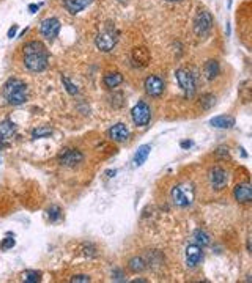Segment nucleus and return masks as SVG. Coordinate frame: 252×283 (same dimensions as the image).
<instances>
[{"label":"nucleus","mask_w":252,"mask_h":283,"mask_svg":"<svg viewBox=\"0 0 252 283\" xmlns=\"http://www.w3.org/2000/svg\"><path fill=\"white\" fill-rule=\"evenodd\" d=\"M128 269L133 272V274H139V272H144L147 269V261L142 256H134L129 260Z\"/></svg>","instance_id":"4be33fe9"},{"label":"nucleus","mask_w":252,"mask_h":283,"mask_svg":"<svg viewBox=\"0 0 252 283\" xmlns=\"http://www.w3.org/2000/svg\"><path fill=\"white\" fill-rule=\"evenodd\" d=\"M233 197L238 203H243L247 204L252 202V189H250V184L249 182H243V184H238L233 190Z\"/></svg>","instance_id":"dca6fc26"},{"label":"nucleus","mask_w":252,"mask_h":283,"mask_svg":"<svg viewBox=\"0 0 252 283\" xmlns=\"http://www.w3.org/2000/svg\"><path fill=\"white\" fill-rule=\"evenodd\" d=\"M15 134H16L15 123H12L10 120H4V122L0 123V150L12 144Z\"/></svg>","instance_id":"f8f14e48"},{"label":"nucleus","mask_w":252,"mask_h":283,"mask_svg":"<svg viewBox=\"0 0 252 283\" xmlns=\"http://www.w3.org/2000/svg\"><path fill=\"white\" fill-rule=\"evenodd\" d=\"M48 219L52 224H56L62 219V210L59 208V206H51V208L48 210Z\"/></svg>","instance_id":"a878e982"},{"label":"nucleus","mask_w":252,"mask_h":283,"mask_svg":"<svg viewBox=\"0 0 252 283\" xmlns=\"http://www.w3.org/2000/svg\"><path fill=\"white\" fill-rule=\"evenodd\" d=\"M151 153V146L150 145H142L139 146V150L136 151V154H134V159H133V164L134 167H142L147 162L148 156Z\"/></svg>","instance_id":"6ab92c4d"},{"label":"nucleus","mask_w":252,"mask_h":283,"mask_svg":"<svg viewBox=\"0 0 252 283\" xmlns=\"http://www.w3.org/2000/svg\"><path fill=\"white\" fill-rule=\"evenodd\" d=\"M219 71H221V68H219V63L216 60H208L203 66V74L208 80H214L219 76Z\"/></svg>","instance_id":"412c9836"},{"label":"nucleus","mask_w":252,"mask_h":283,"mask_svg":"<svg viewBox=\"0 0 252 283\" xmlns=\"http://www.w3.org/2000/svg\"><path fill=\"white\" fill-rule=\"evenodd\" d=\"M23 280L27 282V283H37L41 280V274L37 270H26L23 274Z\"/></svg>","instance_id":"bb28decb"},{"label":"nucleus","mask_w":252,"mask_h":283,"mask_svg":"<svg viewBox=\"0 0 252 283\" xmlns=\"http://www.w3.org/2000/svg\"><path fill=\"white\" fill-rule=\"evenodd\" d=\"M175 78H177V82L180 85V88L184 92V96L186 98H192L194 93H195V79L194 76L186 71V70H178L175 72Z\"/></svg>","instance_id":"0eeeda50"},{"label":"nucleus","mask_w":252,"mask_h":283,"mask_svg":"<svg viewBox=\"0 0 252 283\" xmlns=\"http://www.w3.org/2000/svg\"><path fill=\"white\" fill-rule=\"evenodd\" d=\"M194 239H195L197 246H202V247L210 246V242H211L210 236H208V233L203 232V230H197V232L194 233Z\"/></svg>","instance_id":"b1692460"},{"label":"nucleus","mask_w":252,"mask_h":283,"mask_svg":"<svg viewBox=\"0 0 252 283\" xmlns=\"http://www.w3.org/2000/svg\"><path fill=\"white\" fill-rule=\"evenodd\" d=\"M40 34L43 38H46L48 41H54L59 34H60V20L56 18H48L40 24Z\"/></svg>","instance_id":"6e6552de"},{"label":"nucleus","mask_w":252,"mask_h":283,"mask_svg":"<svg viewBox=\"0 0 252 283\" xmlns=\"http://www.w3.org/2000/svg\"><path fill=\"white\" fill-rule=\"evenodd\" d=\"M16 30H18V26H13L12 28H10V30H8V38H15Z\"/></svg>","instance_id":"7c9ffc66"},{"label":"nucleus","mask_w":252,"mask_h":283,"mask_svg":"<svg viewBox=\"0 0 252 283\" xmlns=\"http://www.w3.org/2000/svg\"><path fill=\"white\" fill-rule=\"evenodd\" d=\"M107 137L112 142H117V144H123L129 138V129L123 123H117L107 130Z\"/></svg>","instance_id":"ddd939ff"},{"label":"nucleus","mask_w":252,"mask_h":283,"mask_svg":"<svg viewBox=\"0 0 252 283\" xmlns=\"http://www.w3.org/2000/svg\"><path fill=\"white\" fill-rule=\"evenodd\" d=\"M29 10H30L32 13H34V12H37V10H38V6H37V5H30V6H29Z\"/></svg>","instance_id":"72a5a7b5"},{"label":"nucleus","mask_w":252,"mask_h":283,"mask_svg":"<svg viewBox=\"0 0 252 283\" xmlns=\"http://www.w3.org/2000/svg\"><path fill=\"white\" fill-rule=\"evenodd\" d=\"M92 278L89 277V276H74L73 278H71V282L73 283H89Z\"/></svg>","instance_id":"c756f323"},{"label":"nucleus","mask_w":252,"mask_h":283,"mask_svg":"<svg viewBox=\"0 0 252 283\" xmlns=\"http://www.w3.org/2000/svg\"><path fill=\"white\" fill-rule=\"evenodd\" d=\"M172 202L175 203V206H178V208H188V206H191L194 202L192 184L183 182V184H178V186H175L172 189Z\"/></svg>","instance_id":"7ed1b4c3"},{"label":"nucleus","mask_w":252,"mask_h":283,"mask_svg":"<svg viewBox=\"0 0 252 283\" xmlns=\"http://www.w3.org/2000/svg\"><path fill=\"white\" fill-rule=\"evenodd\" d=\"M16 246V241L13 238H5L2 242H0V250H4V252H7V250L13 248Z\"/></svg>","instance_id":"c85d7f7f"},{"label":"nucleus","mask_w":252,"mask_h":283,"mask_svg":"<svg viewBox=\"0 0 252 283\" xmlns=\"http://www.w3.org/2000/svg\"><path fill=\"white\" fill-rule=\"evenodd\" d=\"M4 98L10 106H23L27 101V85L19 79H8L4 85Z\"/></svg>","instance_id":"f257e3e1"},{"label":"nucleus","mask_w":252,"mask_h":283,"mask_svg":"<svg viewBox=\"0 0 252 283\" xmlns=\"http://www.w3.org/2000/svg\"><path fill=\"white\" fill-rule=\"evenodd\" d=\"M144 86H145L147 94L151 96V98H159L164 93V88H166L164 80L161 78H158V76H148V78L145 79Z\"/></svg>","instance_id":"9b49d317"},{"label":"nucleus","mask_w":252,"mask_h":283,"mask_svg":"<svg viewBox=\"0 0 252 283\" xmlns=\"http://www.w3.org/2000/svg\"><path fill=\"white\" fill-rule=\"evenodd\" d=\"M131 116L137 128H145L151 120V108L145 102H137L131 110Z\"/></svg>","instance_id":"423d86ee"},{"label":"nucleus","mask_w":252,"mask_h":283,"mask_svg":"<svg viewBox=\"0 0 252 283\" xmlns=\"http://www.w3.org/2000/svg\"><path fill=\"white\" fill-rule=\"evenodd\" d=\"M103 84L106 85V88L114 90V88H117L118 85L123 84V76L120 72H107L104 76V79H103Z\"/></svg>","instance_id":"aec40b11"},{"label":"nucleus","mask_w":252,"mask_h":283,"mask_svg":"<svg viewBox=\"0 0 252 283\" xmlns=\"http://www.w3.org/2000/svg\"><path fill=\"white\" fill-rule=\"evenodd\" d=\"M48 52L27 54L24 56V66L32 72H43L48 68Z\"/></svg>","instance_id":"39448f33"},{"label":"nucleus","mask_w":252,"mask_h":283,"mask_svg":"<svg viewBox=\"0 0 252 283\" xmlns=\"http://www.w3.org/2000/svg\"><path fill=\"white\" fill-rule=\"evenodd\" d=\"M120 4H128V0H118Z\"/></svg>","instance_id":"f704fd0d"},{"label":"nucleus","mask_w":252,"mask_h":283,"mask_svg":"<svg viewBox=\"0 0 252 283\" xmlns=\"http://www.w3.org/2000/svg\"><path fill=\"white\" fill-rule=\"evenodd\" d=\"M49 136H52V129L48 126H40L32 130V138H45Z\"/></svg>","instance_id":"393cba45"},{"label":"nucleus","mask_w":252,"mask_h":283,"mask_svg":"<svg viewBox=\"0 0 252 283\" xmlns=\"http://www.w3.org/2000/svg\"><path fill=\"white\" fill-rule=\"evenodd\" d=\"M200 261H202V248H200V246L192 244V246L186 247V264H188V268H191V269L197 268Z\"/></svg>","instance_id":"4468645a"},{"label":"nucleus","mask_w":252,"mask_h":283,"mask_svg":"<svg viewBox=\"0 0 252 283\" xmlns=\"http://www.w3.org/2000/svg\"><path fill=\"white\" fill-rule=\"evenodd\" d=\"M93 4V0H65L63 6L70 14H78L87 6H90Z\"/></svg>","instance_id":"f3484780"},{"label":"nucleus","mask_w":252,"mask_h":283,"mask_svg":"<svg viewBox=\"0 0 252 283\" xmlns=\"http://www.w3.org/2000/svg\"><path fill=\"white\" fill-rule=\"evenodd\" d=\"M131 60L136 64V66H147L151 60V56H150V50L147 48H134L133 52H131Z\"/></svg>","instance_id":"2eb2a0df"},{"label":"nucleus","mask_w":252,"mask_h":283,"mask_svg":"<svg viewBox=\"0 0 252 283\" xmlns=\"http://www.w3.org/2000/svg\"><path fill=\"white\" fill-rule=\"evenodd\" d=\"M208 178H210V184L214 190H222L228 184V173L221 167H213Z\"/></svg>","instance_id":"9d476101"},{"label":"nucleus","mask_w":252,"mask_h":283,"mask_svg":"<svg viewBox=\"0 0 252 283\" xmlns=\"http://www.w3.org/2000/svg\"><path fill=\"white\" fill-rule=\"evenodd\" d=\"M62 84L65 85V88H67V92L71 94V96H74V94H78V86H76L67 76H62Z\"/></svg>","instance_id":"cd10ccee"},{"label":"nucleus","mask_w":252,"mask_h":283,"mask_svg":"<svg viewBox=\"0 0 252 283\" xmlns=\"http://www.w3.org/2000/svg\"><path fill=\"white\" fill-rule=\"evenodd\" d=\"M118 41V32L112 24H107L95 38V44L101 52H111Z\"/></svg>","instance_id":"f03ea898"},{"label":"nucleus","mask_w":252,"mask_h":283,"mask_svg":"<svg viewBox=\"0 0 252 283\" xmlns=\"http://www.w3.org/2000/svg\"><path fill=\"white\" fill-rule=\"evenodd\" d=\"M213 24V16L210 12H199L194 19V34L199 38H205L211 32Z\"/></svg>","instance_id":"20e7f679"},{"label":"nucleus","mask_w":252,"mask_h":283,"mask_svg":"<svg viewBox=\"0 0 252 283\" xmlns=\"http://www.w3.org/2000/svg\"><path fill=\"white\" fill-rule=\"evenodd\" d=\"M210 124L216 129H232L235 126V118L230 115H219L210 120Z\"/></svg>","instance_id":"a211bd4d"},{"label":"nucleus","mask_w":252,"mask_h":283,"mask_svg":"<svg viewBox=\"0 0 252 283\" xmlns=\"http://www.w3.org/2000/svg\"><path fill=\"white\" fill-rule=\"evenodd\" d=\"M23 52H24V56H27V54H38V52H48L45 44L40 41H30L27 42V44L23 48Z\"/></svg>","instance_id":"5701e85b"},{"label":"nucleus","mask_w":252,"mask_h":283,"mask_svg":"<svg viewBox=\"0 0 252 283\" xmlns=\"http://www.w3.org/2000/svg\"><path fill=\"white\" fill-rule=\"evenodd\" d=\"M57 160L63 167H76L84 160V156L78 150H62V153L57 156Z\"/></svg>","instance_id":"1a4fd4ad"},{"label":"nucleus","mask_w":252,"mask_h":283,"mask_svg":"<svg viewBox=\"0 0 252 283\" xmlns=\"http://www.w3.org/2000/svg\"><path fill=\"white\" fill-rule=\"evenodd\" d=\"M192 142H181V148H191Z\"/></svg>","instance_id":"473e14b6"},{"label":"nucleus","mask_w":252,"mask_h":283,"mask_svg":"<svg viewBox=\"0 0 252 283\" xmlns=\"http://www.w3.org/2000/svg\"><path fill=\"white\" fill-rule=\"evenodd\" d=\"M167 2H178V0H167Z\"/></svg>","instance_id":"c9c22d12"},{"label":"nucleus","mask_w":252,"mask_h":283,"mask_svg":"<svg viewBox=\"0 0 252 283\" xmlns=\"http://www.w3.org/2000/svg\"><path fill=\"white\" fill-rule=\"evenodd\" d=\"M112 276H115L114 280H125V278H123V272H122V270H115V274H112Z\"/></svg>","instance_id":"2f4dec72"}]
</instances>
